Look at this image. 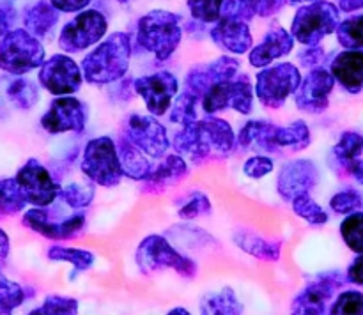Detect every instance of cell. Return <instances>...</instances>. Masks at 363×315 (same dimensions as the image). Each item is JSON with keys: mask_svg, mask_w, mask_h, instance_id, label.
<instances>
[{"mask_svg": "<svg viewBox=\"0 0 363 315\" xmlns=\"http://www.w3.org/2000/svg\"><path fill=\"white\" fill-rule=\"evenodd\" d=\"M170 142L174 152L195 166L222 161L238 149L236 130L218 115L199 117L190 126L179 127Z\"/></svg>", "mask_w": 363, "mask_h": 315, "instance_id": "6da1fadb", "label": "cell"}, {"mask_svg": "<svg viewBox=\"0 0 363 315\" xmlns=\"http://www.w3.org/2000/svg\"><path fill=\"white\" fill-rule=\"evenodd\" d=\"M240 142L247 151H255V154L279 156L305 151L312 144V131L303 119L275 124L259 117L248 119L241 126Z\"/></svg>", "mask_w": 363, "mask_h": 315, "instance_id": "7a4b0ae2", "label": "cell"}, {"mask_svg": "<svg viewBox=\"0 0 363 315\" xmlns=\"http://www.w3.org/2000/svg\"><path fill=\"white\" fill-rule=\"evenodd\" d=\"M131 38L128 32H113L96 45L82 60V76L89 85H110L121 81L130 71Z\"/></svg>", "mask_w": 363, "mask_h": 315, "instance_id": "3957f363", "label": "cell"}, {"mask_svg": "<svg viewBox=\"0 0 363 315\" xmlns=\"http://www.w3.org/2000/svg\"><path fill=\"white\" fill-rule=\"evenodd\" d=\"M137 45L156 60L165 62L183 41V18L167 9H152L138 18Z\"/></svg>", "mask_w": 363, "mask_h": 315, "instance_id": "277c9868", "label": "cell"}, {"mask_svg": "<svg viewBox=\"0 0 363 315\" xmlns=\"http://www.w3.org/2000/svg\"><path fill=\"white\" fill-rule=\"evenodd\" d=\"M135 264L142 275L172 269L183 278H195L199 273V264L195 258L188 257L181 250H177L169 237L162 234H147L142 237L135 250Z\"/></svg>", "mask_w": 363, "mask_h": 315, "instance_id": "5b68a950", "label": "cell"}, {"mask_svg": "<svg viewBox=\"0 0 363 315\" xmlns=\"http://www.w3.org/2000/svg\"><path fill=\"white\" fill-rule=\"evenodd\" d=\"M78 166H80L82 176L89 183L99 188H106V190L117 188L124 179L119 154H117L116 138H112L110 134H99V137L87 140Z\"/></svg>", "mask_w": 363, "mask_h": 315, "instance_id": "8992f818", "label": "cell"}, {"mask_svg": "<svg viewBox=\"0 0 363 315\" xmlns=\"http://www.w3.org/2000/svg\"><path fill=\"white\" fill-rule=\"evenodd\" d=\"M201 108L206 115L233 110L240 115H250L255 108V92L250 76L240 73L230 80L218 81L202 94Z\"/></svg>", "mask_w": 363, "mask_h": 315, "instance_id": "52a82bcc", "label": "cell"}, {"mask_svg": "<svg viewBox=\"0 0 363 315\" xmlns=\"http://www.w3.org/2000/svg\"><path fill=\"white\" fill-rule=\"evenodd\" d=\"M21 225L30 232L48 241H73L84 236L87 229L85 211H74L71 214H52L50 207H28L21 214Z\"/></svg>", "mask_w": 363, "mask_h": 315, "instance_id": "ba28073f", "label": "cell"}, {"mask_svg": "<svg viewBox=\"0 0 363 315\" xmlns=\"http://www.w3.org/2000/svg\"><path fill=\"white\" fill-rule=\"evenodd\" d=\"M46 60L45 46L25 28H13L0 39V69L21 76L39 69Z\"/></svg>", "mask_w": 363, "mask_h": 315, "instance_id": "9c48e42d", "label": "cell"}, {"mask_svg": "<svg viewBox=\"0 0 363 315\" xmlns=\"http://www.w3.org/2000/svg\"><path fill=\"white\" fill-rule=\"evenodd\" d=\"M340 23V11L328 0L301 6L291 21V35L305 46H315L333 34Z\"/></svg>", "mask_w": 363, "mask_h": 315, "instance_id": "30bf717a", "label": "cell"}, {"mask_svg": "<svg viewBox=\"0 0 363 315\" xmlns=\"http://www.w3.org/2000/svg\"><path fill=\"white\" fill-rule=\"evenodd\" d=\"M300 67L293 62H279L261 69L255 76L254 92L257 101L268 110H280L300 87Z\"/></svg>", "mask_w": 363, "mask_h": 315, "instance_id": "8fae6325", "label": "cell"}, {"mask_svg": "<svg viewBox=\"0 0 363 315\" xmlns=\"http://www.w3.org/2000/svg\"><path fill=\"white\" fill-rule=\"evenodd\" d=\"M121 137L126 138L133 147L149 159H162L172 149L169 131L156 117L149 113L133 112L124 119Z\"/></svg>", "mask_w": 363, "mask_h": 315, "instance_id": "7c38bea8", "label": "cell"}, {"mask_svg": "<svg viewBox=\"0 0 363 315\" xmlns=\"http://www.w3.org/2000/svg\"><path fill=\"white\" fill-rule=\"evenodd\" d=\"M14 179H16L25 202L30 207H50L59 198V181L52 176L48 166L41 159L28 158L18 168Z\"/></svg>", "mask_w": 363, "mask_h": 315, "instance_id": "4fadbf2b", "label": "cell"}, {"mask_svg": "<svg viewBox=\"0 0 363 315\" xmlns=\"http://www.w3.org/2000/svg\"><path fill=\"white\" fill-rule=\"evenodd\" d=\"M346 283L340 271L319 273L291 301V315H328L337 290Z\"/></svg>", "mask_w": 363, "mask_h": 315, "instance_id": "5bb4252c", "label": "cell"}, {"mask_svg": "<svg viewBox=\"0 0 363 315\" xmlns=\"http://www.w3.org/2000/svg\"><path fill=\"white\" fill-rule=\"evenodd\" d=\"M108 30V20L98 9H85L67 21L60 30L59 48L66 53H82L91 46L98 45Z\"/></svg>", "mask_w": 363, "mask_h": 315, "instance_id": "9a60e30c", "label": "cell"}, {"mask_svg": "<svg viewBox=\"0 0 363 315\" xmlns=\"http://www.w3.org/2000/svg\"><path fill=\"white\" fill-rule=\"evenodd\" d=\"M38 81L46 92L55 98L77 94L84 84L82 69L66 53H53L39 67Z\"/></svg>", "mask_w": 363, "mask_h": 315, "instance_id": "2e32d148", "label": "cell"}, {"mask_svg": "<svg viewBox=\"0 0 363 315\" xmlns=\"http://www.w3.org/2000/svg\"><path fill=\"white\" fill-rule=\"evenodd\" d=\"M87 122V106L74 96L55 98L39 119L43 130L52 137L66 133H84Z\"/></svg>", "mask_w": 363, "mask_h": 315, "instance_id": "e0dca14e", "label": "cell"}, {"mask_svg": "<svg viewBox=\"0 0 363 315\" xmlns=\"http://www.w3.org/2000/svg\"><path fill=\"white\" fill-rule=\"evenodd\" d=\"M133 91L142 98L149 115L163 117L179 92V81L170 71H158L135 78Z\"/></svg>", "mask_w": 363, "mask_h": 315, "instance_id": "ac0fdd59", "label": "cell"}, {"mask_svg": "<svg viewBox=\"0 0 363 315\" xmlns=\"http://www.w3.org/2000/svg\"><path fill=\"white\" fill-rule=\"evenodd\" d=\"M321 173L318 165L308 158L287 159L277 172L275 190L282 200L291 202L294 197L311 193L319 184Z\"/></svg>", "mask_w": 363, "mask_h": 315, "instance_id": "d6986e66", "label": "cell"}, {"mask_svg": "<svg viewBox=\"0 0 363 315\" xmlns=\"http://www.w3.org/2000/svg\"><path fill=\"white\" fill-rule=\"evenodd\" d=\"M333 85L335 80L326 67H314L308 71L307 76L301 78L300 87L294 92V105L300 112L319 115L330 106Z\"/></svg>", "mask_w": 363, "mask_h": 315, "instance_id": "ffe728a7", "label": "cell"}, {"mask_svg": "<svg viewBox=\"0 0 363 315\" xmlns=\"http://www.w3.org/2000/svg\"><path fill=\"white\" fill-rule=\"evenodd\" d=\"M240 69V60L230 55H222L211 62L191 66L186 73V78H184V85H186V91L194 92L201 99L209 87H213L218 81H225L238 76Z\"/></svg>", "mask_w": 363, "mask_h": 315, "instance_id": "44dd1931", "label": "cell"}, {"mask_svg": "<svg viewBox=\"0 0 363 315\" xmlns=\"http://www.w3.org/2000/svg\"><path fill=\"white\" fill-rule=\"evenodd\" d=\"M190 165L184 158L176 152H169L162 159L155 161L147 179L142 181V193L144 195H163L188 179Z\"/></svg>", "mask_w": 363, "mask_h": 315, "instance_id": "7402d4cb", "label": "cell"}, {"mask_svg": "<svg viewBox=\"0 0 363 315\" xmlns=\"http://www.w3.org/2000/svg\"><path fill=\"white\" fill-rule=\"evenodd\" d=\"M209 38L218 48L225 50L233 55H245L254 46L250 25L247 21L229 16H220V20L209 32Z\"/></svg>", "mask_w": 363, "mask_h": 315, "instance_id": "603a6c76", "label": "cell"}, {"mask_svg": "<svg viewBox=\"0 0 363 315\" xmlns=\"http://www.w3.org/2000/svg\"><path fill=\"white\" fill-rule=\"evenodd\" d=\"M293 48L294 38L291 35V32L275 25L266 32L257 46H252V50L248 52V64L257 69H264V67L272 66V62L275 60L289 55Z\"/></svg>", "mask_w": 363, "mask_h": 315, "instance_id": "cb8c5ba5", "label": "cell"}, {"mask_svg": "<svg viewBox=\"0 0 363 315\" xmlns=\"http://www.w3.org/2000/svg\"><path fill=\"white\" fill-rule=\"evenodd\" d=\"M333 80L350 94L363 91V50H344L330 62Z\"/></svg>", "mask_w": 363, "mask_h": 315, "instance_id": "d4e9b609", "label": "cell"}, {"mask_svg": "<svg viewBox=\"0 0 363 315\" xmlns=\"http://www.w3.org/2000/svg\"><path fill=\"white\" fill-rule=\"evenodd\" d=\"M233 243L243 253L257 258L261 262H279L282 257L284 243L279 239H272L254 230L238 229L233 232Z\"/></svg>", "mask_w": 363, "mask_h": 315, "instance_id": "484cf974", "label": "cell"}, {"mask_svg": "<svg viewBox=\"0 0 363 315\" xmlns=\"http://www.w3.org/2000/svg\"><path fill=\"white\" fill-rule=\"evenodd\" d=\"M287 0H225L222 6V16L236 18L241 21H252V18H272L286 7Z\"/></svg>", "mask_w": 363, "mask_h": 315, "instance_id": "4316f807", "label": "cell"}, {"mask_svg": "<svg viewBox=\"0 0 363 315\" xmlns=\"http://www.w3.org/2000/svg\"><path fill=\"white\" fill-rule=\"evenodd\" d=\"M59 23V11L48 0H35L23 11V28L35 39H43Z\"/></svg>", "mask_w": 363, "mask_h": 315, "instance_id": "83f0119b", "label": "cell"}, {"mask_svg": "<svg viewBox=\"0 0 363 315\" xmlns=\"http://www.w3.org/2000/svg\"><path fill=\"white\" fill-rule=\"evenodd\" d=\"M46 257L50 262H59V264H71L73 271H71V280H77L80 273L89 271L94 268L96 255L87 248H77V246H66V244H50L46 248Z\"/></svg>", "mask_w": 363, "mask_h": 315, "instance_id": "f1b7e54d", "label": "cell"}, {"mask_svg": "<svg viewBox=\"0 0 363 315\" xmlns=\"http://www.w3.org/2000/svg\"><path fill=\"white\" fill-rule=\"evenodd\" d=\"M116 144L124 177L135 181V183H142V181L147 179L155 161H151L147 156L142 154V152L138 151L137 147H133L126 138L119 137V140H116Z\"/></svg>", "mask_w": 363, "mask_h": 315, "instance_id": "f546056e", "label": "cell"}, {"mask_svg": "<svg viewBox=\"0 0 363 315\" xmlns=\"http://www.w3.org/2000/svg\"><path fill=\"white\" fill-rule=\"evenodd\" d=\"M243 303L233 287L204 294L199 304V315H243Z\"/></svg>", "mask_w": 363, "mask_h": 315, "instance_id": "4dcf8cb0", "label": "cell"}, {"mask_svg": "<svg viewBox=\"0 0 363 315\" xmlns=\"http://www.w3.org/2000/svg\"><path fill=\"white\" fill-rule=\"evenodd\" d=\"M363 154V134L357 131H344L340 134L339 142L333 145L332 156L333 161L342 168L344 172L350 173V170L362 159Z\"/></svg>", "mask_w": 363, "mask_h": 315, "instance_id": "1f68e13d", "label": "cell"}, {"mask_svg": "<svg viewBox=\"0 0 363 315\" xmlns=\"http://www.w3.org/2000/svg\"><path fill=\"white\" fill-rule=\"evenodd\" d=\"M94 198L96 186L85 179V183H82V181H71L67 184H60L59 198L57 200L62 202L66 207H69L74 212L85 211L87 207H91Z\"/></svg>", "mask_w": 363, "mask_h": 315, "instance_id": "d6a6232c", "label": "cell"}, {"mask_svg": "<svg viewBox=\"0 0 363 315\" xmlns=\"http://www.w3.org/2000/svg\"><path fill=\"white\" fill-rule=\"evenodd\" d=\"M6 96L18 110H23V112H28V110H32L39 101H41L39 85L23 76L14 78V80L7 85Z\"/></svg>", "mask_w": 363, "mask_h": 315, "instance_id": "836d02e7", "label": "cell"}, {"mask_svg": "<svg viewBox=\"0 0 363 315\" xmlns=\"http://www.w3.org/2000/svg\"><path fill=\"white\" fill-rule=\"evenodd\" d=\"M213 212V202L208 193L202 190H191L181 198L177 204V218L183 222H194V219L206 218Z\"/></svg>", "mask_w": 363, "mask_h": 315, "instance_id": "e575fe53", "label": "cell"}, {"mask_svg": "<svg viewBox=\"0 0 363 315\" xmlns=\"http://www.w3.org/2000/svg\"><path fill=\"white\" fill-rule=\"evenodd\" d=\"M199 105H201V99L194 92L183 91L174 98L167 115H169L170 122L176 124V126H190V124H194L199 119Z\"/></svg>", "mask_w": 363, "mask_h": 315, "instance_id": "d590c367", "label": "cell"}, {"mask_svg": "<svg viewBox=\"0 0 363 315\" xmlns=\"http://www.w3.org/2000/svg\"><path fill=\"white\" fill-rule=\"evenodd\" d=\"M289 204L294 214L300 219H303L305 223H308V225L321 227L328 223L330 214L318 200H314V197H312L311 193L298 195V197H294Z\"/></svg>", "mask_w": 363, "mask_h": 315, "instance_id": "8d00e7d4", "label": "cell"}, {"mask_svg": "<svg viewBox=\"0 0 363 315\" xmlns=\"http://www.w3.org/2000/svg\"><path fill=\"white\" fill-rule=\"evenodd\" d=\"M27 209L23 195L14 177H4L0 179V216H16Z\"/></svg>", "mask_w": 363, "mask_h": 315, "instance_id": "74e56055", "label": "cell"}, {"mask_svg": "<svg viewBox=\"0 0 363 315\" xmlns=\"http://www.w3.org/2000/svg\"><path fill=\"white\" fill-rule=\"evenodd\" d=\"M78 311H80L78 299L71 296L50 294L38 308L30 310L27 315H78Z\"/></svg>", "mask_w": 363, "mask_h": 315, "instance_id": "f35d334b", "label": "cell"}, {"mask_svg": "<svg viewBox=\"0 0 363 315\" xmlns=\"http://www.w3.org/2000/svg\"><path fill=\"white\" fill-rule=\"evenodd\" d=\"M340 236L354 253H363V211L347 214L340 223Z\"/></svg>", "mask_w": 363, "mask_h": 315, "instance_id": "ab89813d", "label": "cell"}, {"mask_svg": "<svg viewBox=\"0 0 363 315\" xmlns=\"http://www.w3.org/2000/svg\"><path fill=\"white\" fill-rule=\"evenodd\" d=\"M337 39L347 50H363V14L347 18L337 27Z\"/></svg>", "mask_w": 363, "mask_h": 315, "instance_id": "60d3db41", "label": "cell"}, {"mask_svg": "<svg viewBox=\"0 0 363 315\" xmlns=\"http://www.w3.org/2000/svg\"><path fill=\"white\" fill-rule=\"evenodd\" d=\"M241 172L248 181H262L275 172V159L268 154H250L241 165Z\"/></svg>", "mask_w": 363, "mask_h": 315, "instance_id": "b9f144b4", "label": "cell"}, {"mask_svg": "<svg viewBox=\"0 0 363 315\" xmlns=\"http://www.w3.org/2000/svg\"><path fill=\"white\" fill-rule=\"evenodd\" d=\"M225 0H186L191 18L202 23H216L222 16V6Z\"/></svg>", "mask_w": 363, "mask_h": 315, "instance_id": "7bdbcfd3", "label": "cell"}, {"mask_svg": "<svg viewBox=\"0 0 363 315\" xmlns=\"http://www.w3.org/2000/svg\"><path fill=\"white\" fill-rule=\"evenodd\" d=\"M328 315H363V292L344 290L332 303Z\"/></svg>", "mask_w": 363, "mask_h": 315, "instance_id": "ee69618b", "label": "cell"}, {"mask_svg": "<svg viewBox=\"0 0 363 315\" xmlns=\"http://www.w3.org/2000/svg\"><path fill=\"white\" fill-rule=\"evenodd\" d=\"M25 289L20 283L13 282L0 271V307L6 310L14 311L18 307H21L25 301Z\"/></svg>", "mask_w": 363, "mask_h": 315, "instance_id": "f6af8a7d", "label": "cell"}, {"mask_svg": "<svg viewBox=\"0 0 363 315\" xmlns=\"http://www.w3.org/2000/svg\"><path fill=\"white\" fill-rule=\"evenodd\" d=\"M363 207V197L354 190H342L330 198V209L337 214H353Z\"/></svg>", "mask_w": 363, "mask_h": 315, "instance_id": "bcb514c9", "label": "cell"}, {"mask_svg": "<svg viewBox=\"0 0 363 315\" xmlns=\"http://www.w3.org/2000/svg\"><path fill=\"white\" fill-rule=\"evenodd\" d=\"M325 48L321 45L307 46V48H303L298 53V62H300L301 67H307V69L311 67V69H314V67H319V64L325 60Z\"/></svg>", "mask_w": 363, "mask_h": 315, "instance_id": "7dc6e473", "label": "cell"}, {"mask_svg": "<svg viewBox=\"0 0 363 315\" xmlns=\"http://www.w3.org/2000/svg\"><path fill=\"white\" fill-rule=\"evenodd\" d=\"M16 9L9 0H0V39L13 30L14 23H16Z\"/></svg>", "mask_w": 363, "mask_h": 315, "instance_id": "c3c4849f", "label": "cell"}, {"mask_svg": "<svg viewBox=\"0 0 363 315\" xmlns=\"http://www.w3.org/2000/svg\"><path fill=\"white\" fill-rule=\"evenodd\" d=\"M59 13H82L92 0H48Z\"/></svg>", "mask_w": 363, "mask_h": 315, "instance_id": "681fc988", "label": "cell"}, {"mask_svg": "<svg viewBox=\"0 0 363 315\" xmlns=\"http://www.w3.org/2000/svg\"><path fill=\"white\" fill-rule=\"evenodd\" d=\"M346 280L351 283H357V285H363V253L358 255L353 264L347 268Z\"/></svg>", "mask_w": 363, "mask_h": 315, "instance_id": "f907efd6", "label": "cell"}, {"mask_svg": "<svg viewBox=\"0 0 363 315\" xmlns=\"http://www.w3.org/2000/svg\"><path fill=\"white\" fill-rule=\"evenodd\" d=\"M11 251V239L4 229H0V265L7 260Z\"/></svg>", "mask_w": 363, "mask_h": 315, "instance_id": "816d5d0a", "label": "cell"}, {"mask_svg": "<svg viewBox=\"0 0 363 315\" xmlns=\"http://www.w3.org/2000/svg\"><path fill=\"white\" fill-rule=\"evenodd\" d=\"M335 2L339 6V11H344V13L363 9V0H335Z\"/></svg>", "mask_w": 363, "mask_h": 315, "instance_id": "f5cc1de1", "label": "cell"}, {"mask_svg": "<svg viewBox=\"0 0 363 315\" xmlns=\"http://www.w3.org/2000/svg\"><path fill=\"white\" fill-rule=\"evenodd\" d=\"M350 176H353L358 183L363 184V159H360V161H358L357 165L350 170Z\"/></svg>", "mask_w": 363, "mask_h": 315, "instance_id": "db71d44e", "label": "cell"}, {"mask_svg": "<svg viewBox=\"0 0 363 315\" xmlns=\"http://www.w3.org/2000/svg\"><path fill=\"white\" fill-rule=\"evenodd\" d=\"M167 315H191L190 310H186L184 307H176L172 308L170 311H167Z\"/></svg>", "mask_w": 363, "mask_h": 315, "instance_id": "11a10c76", "label": "cell"}, {"mask_svg": "<svg viewBox=\"0 0 363 315\" xmlns=\"http://www.w3.org/2000/svg\"><path fill=\"white\" fill-rule=\"evenodd\" d=\"M291 4H312V2H318V0H287Z\"/></svg>", "mask_w": 363, "mask_h": 315, "instance_id": "9f6ffc18", "label": "cell"}, {"mask_svg": "<svg viewBox=\"0 0 363 315\" xmlns=\"http://www.w3.org/2000/svg\"><path fill=\"white\" fill-rule=\"evenodd\" d=\"M117 2H119V4H130L131 0H117Z\"/></svg>", "mask_w": 363, "mask_h": 315, "instance_id": "6f0895ef", "label": "cell"}]
</instances>
